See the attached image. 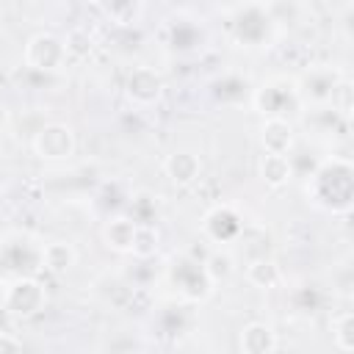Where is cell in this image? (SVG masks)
<instances>
[{
	"mask_svg": "<svg viewBox=\"0 0 354 354\" xmlns=\"http://www.w3.org/2000/svg\"><path fill=\"white\" fill-rule=\"evenodd\" d=\"M0 354H22V343L11 332H0Z\"/></svg>",
	"mask_w": 354,
	"mask_h": 354,
	"instance_id": "ac0fdd59",
	"label": "cell"
},
{
	"mask_svg": "<svg viewBox=\"0 0 354 354\" xmlns=\"http://www.w3.org/2000/svg\"><path fill=\"white\" fill-rule=\"evenodd\" d=\"M332 102L335 108L343 113V116H351V83L348 80H340L332 91Z\"/></svg>",
	"mask_w": 354,
	"mask_h": 354,
	"instance_id": "e0dca14e",
	"label": "cell"
},
{
	"mask_svg": "<svg viewBox=\"0 0 354 354\" xmlns=\"http://www.w3.org/2000/svg\"><path fill=\"white\" fill-rule=\"evenodd\" d=\"M158 249H160V232L152 224H138L133 246H130V254L138 257V260H147V257H155Z\"/></svg>",
	"mask_w": 354,
	"mask_h": 354,
	"instance_id": "7c38bea8",
	"label": "cell"
},
{
	"mask_svg": "<svg viewBox=\"0 0 354 354\" xmlns=\"http://www.w3.org/2000/svg\"><path fill=\"white\" fill-rule=\"evenodd\" d=\"M241 354H274L277 351V335L266 321H249L238 335Z\"/></svg>",
	"mask_w": 354,
	"mask_h": 354,
	"instance_id": "52a82bcc",
	"label": "cell"
},
{
	"mask_svg": "<svg viewBox=\"0 0 354 354\" xmlns=\"http://www.w3.org/2000/svg\"><path fill=\"white\" fill-rule=\"evenodd\" d=\"M0 194H3V183H0Z\"/></svg>",
	"mask_w": 354,
	"mask_h": 354,
	"instance_id": "44dd1931",
	"label": "cell"
},
{
	"mask_svg": "<svg viewBox=\"0 0 354 354\" xmlns=\"http://www.w3.org/2000/svg\"><path fill=\"white\" fill-rule=\"evenodd\" d=\"M163 171L166 177L171 180V185L177 188H185V185H194L202 174V160L191 152V149H174L166 163H163Z\"/></svg>",
	"mask_w": 354,
	"mask_h": 354,
	"instance_id": "8992f818",
	"label": "cell"
},
{
	"mask_svg": "<svg viewBox=\"0 0 354 354\" xmlns=\"http://www.w3.org/2000/svg\"><path fill=\"white\" fill-rule=\"evenodd\" d=\"M246 279L260 290H271L282 282V271L271 257H257L246 266Z\"/></svg>",
	"mask_w": 354,
	"mask_h": 354,
	"instance_id": "8fae6325",
	"label": "cell"
},
{
	"mask_svg": "<svg viewBox=\"0 0 354 354\" xmlns=\"http://www.w3.org/2000/svg\"><path fill=\"white\" fill-rule=\"evenodd\" d=\"M30 147H33L36 158H41V160H66L75 152V133L69 124L50 122L33 136Z\"/></svg>",
	"mask_w": 354,
	"mask_h": 354,
	"instance_id": "7a4b0ae2",
	"label": "cell"
},
{
	"mask_svg": "<svg viewBox=\"0 0 354 354\" xmlns=\"http://www.w3.org/2000/svg\"><path fill=\"white\" fill-rule=\"evenodd\" d=\"M6 116H8V113H6V105H3V102H0V124H3V122H6Z\"/></svg>",
	"mask_w": 354,
	"mask_h": 354,
	"instance_id": "ffe728a7",
	"label": "cell"
},
{
	"mask_svg": "<svg viewBox=\"0 0 354 354\" xmlns=\"http://www.w3.org/2000/svg\"><path fill=\"white\" fill-rule=\"evenodd\" d=\"M136 227L138 221L130 218V216H113L111 221H105L102 227V243L111 249V252H130L133 246V238H136Z\"/></svg>",
	"mask_w": 354,
	"mask_h": 354,
	"instance_id": "ba28073f",
	"label": "cell"
},
{
	"mask_svg": "<svg viewBox=\"0 0 354 354\" xmlns=\"http://www.w3.org/2000/svg\"><path fill=\"white\" fill-rule=\"evenodd\" d=\"M25 64L30 69H39V72H50V69H58L64 61H66V53H64V41L55 36V33H33L25 44V53H22Z\"/></svg>",
	"mask_w": 354,
	"mask_h": 354,
	"instance_id": "3957f363",
	"label": "cell"
},
{
	"mask_svg": "<svg viewBox=\"0 0 354 354\" xmlns=\"http://www.w3.org/2000/svg\"><path fill=\"white\" fill-rule=\"evenodd\" d=\"M202 274H205V279H207L210 285L227 282V279L235 274V260H232V254H227V252H213V254L205 260Z\"/></svg>",
	"mask_w": 354,
	"mask_h": 354,
	"instance_id": "4fadbf2b",
	"label": "cell"
},
{
	"mask_svg": "<svg viewBox=\"0 0 354 354\" xmlns=\"http://www.w3.org/2000/svg\"><path fill=\"white\" fill-rule=\"evenodd\" d=\"M108 17H113V22H119V25H127V22H133L136 19V14L141 11V6L138 3H111V6H100Z\"/></svg>",
	"mask_w": 354,
	"mask_h": 354,
	"instance_id": "2e32d148",
	"label": "cell"
},
{
	"mask_svg": "<svg viewBox=\"0 0 354 354\" xmlns=\"http://www.w3.org/2000/svg\"><path fill=\"white\" fill-rule=\"evenodd\" d=\"M77 263V252L72 243L66 241H50L44 249H41V266L55 274V277H64L66 271H72V266Z\"/></svg>",
	"mask_w": 354,
	"mask_h": 354,
	"instance_id": "30bf717a",
	"label": "cell"
},
{
	"mask_svg": "<svg viewBox=\"0 0 354 354\" xmlns=\"http://www.w3.org/2000/svg\"><path fill=\"white\" fill-rule=\"evenodd\" d=\"M64 53L66 58H75V61H83L94 53V36L86 30V28H72L64 39Z\"/></svg>",
	"mask_w": 354,
	"mask_h": 354,
	"instance_id": "5bb4252c",
	"label": "cell"
},
{
	"mask_svg": "<svg viewBox=\"0 0 354 354\" xmlns=\"http://www.w3.org/2000/svg\"><path fill=\"white\" fill-rule=\"evenodd\" d=\"M47 304V293L44 288L30 279V277H22V279H14L3 296V307L14 315V318H30L36 313H41Z\"/></svg>",
	"mask_w": 354,
	"mask_h": 354,
	"instance_id": "6da1fadb",
	"label": "cell"
},
{
	"mask_svg": "<svg viewBox=\"0 0 354 354\" xmlns=\"http://www.w3.org/2000/svg\"><path fill=\"white\" fill-rule=\"evenodd\" d=\"M14 321H17V318H14V315H11V313H8V310L0 304V332H11Z\"/></svg>",
	"mask_w": 354,
	"mask_h": 354,
	"instance_id": "d6986e66",
	"label": "cell"
},
{
	"mask_svg": "<svg viewBox=\"0 0 354 354\" xmlns=\"http://www.w3.org/2000/svg\"><path fill=\"white\" fill-rule=\"evenodd\" d=\"M257 174L268 188H285L290 183V177H293L290 158L288 155H266L263 152V158L257 163Z\"/></svg>",
	"mask_w": 354,
	"mask_h": 354,
	"instance_id": "9c48e42d",
	"label": "cell"
},
{
	"mask_svg": "<svg viewBox=\"0 0 354 354\" xmlns=\"http://www.w3.org/2000/svg\"><path fill=\"white\" fill-rule=\"evenodd\" d=\"M260 147L266 155H288L293 149V127L282 116H266L260 124Z\"/></svg>",
	"mask_w": 354,
	"mask_h": 354,
	"instance_id": "5b68a950",
	"label": "cell"
},
{
	"mask_svg": "<svg viewBox=\"0 0 354 354\" xmlns=\"http://www.w3.org/2000/svg\"><path fill=\"white\" fill-rule=\"evenodd\" d=\"M124 94L127 100L136 105V108H149L160 100L163 94V80L155 69L149 66H136L130 75H127V83H124Z\"/></svg>",
	"mask_w": 354,
	"mask_h": 354,
	"instance_id": "277c9868",
	"label": "cell"
},
{
	"mask_svg": "<svg viewBox=\"0 0 354 354\" xmlns=\"http://www.w3.org/2000/svg\"><path fill=\"white\" fill-rule=\"evenodd\" d=\"M332 343L340 354L354 351V315L348 310L332 318Z\"/></svg>",
	"mask_w": 354,
	"mask_h": 354,
	"instance_id": "9a60e30c",
	"label": "cell"
}]
</instances>
